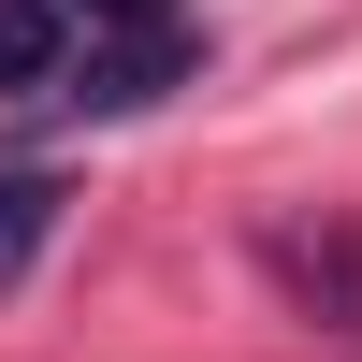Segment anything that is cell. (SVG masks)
Wrapping results in <instances>:
<instances>
[{
    "instance_id": "6da1fadb",
    "label": "cell",
    "mask_w": 362,
    "mask_h": 362,
    "mask_svg": "<svg viewBox=\"0 0 362 362\" xmlns=\"http://www.w3.org/2000/svg\"><path fill=\"white\" fill-rule=\"evenodd\" d=\"M261 261H276L334 334H362V232H261Z\"/></svg>"
},
{
    "instance_id": "7a4b0ae2",
    "label": "cell",
    "mask_w": 362,
    "mask_h": 362,
    "mask_svg": "<svg viewBox=\"0 0 362 362\" xmlns=\"http://www.w3.org/2000/svg\"><path fill=\"white\" fill-rule=\"evenodd\" d=\"M73 0H0V102H29V87H58L73 73Z\"/></svg>"
},
{
    "instance_id": "3957f363",
    "label": "cell",
    "mask_w": 362,
    "mask_h": 362,
    "mask_svg": "<svg viewBox=\"0 0 362 362\" xmlns=\"http://www.w3.org/2000/svg\"><path fill=\"white\" fill-rule=\"evenodd\" d=\"M44 232H58V174H0V290L44 261Z\"/></svg>"
},
{
    "instance_id": "277c9868",
    "label": "cell",
    "mask_w": 362,
    "mask_h": 362,
    "mask_svg": "<svg viewBox=\"0 0 362 362\" xmlns=\"http://www.w3.org/2000/svg\"><path fill=\"white\" fill-rule=\"evenodd\" d=\"M87 15V44H102V29H174V0H73Z\"/></svg>"
}]
</instances>
